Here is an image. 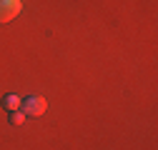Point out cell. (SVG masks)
<instances>
[{"instance_id":"obj_1","label":"cell","mask_w":158,"mask_h":150,"mask_svg":"<svg viewBox=\"0 0 158 150\" xmlns=\"http://www.w3.org/2000/svg\"><path fill=\"white\" fill-rule=\"evenodd\" d=\"M23 10V0H0V23L15 20Z\"/></svg>"},{"instance_id":"obj_2","label":"cell","mask_w":158,"mask_h":150,"mask_svg":"<svg viewBox=\"0 0 158 150\" xmlns=\"http://www.w3.org/2000/svg\"><path fill=\"white\" fill-rule=\"evenodd\" d=\"M20 108H23L25 115H43L45 108H48V103H45V98H40V95H28Z\"/></svg>"},{"instance_id":"obj_3","label":"cell","mask_w":158,"mask_h":150,"mask_svg":"<svg viewBox=\"0 0 158 150\" xmlns=\"http://www.w3.org/2000/svg\"><path fill=\"white\" fill-rule=\"evenodd\" d=\"M3 105L13 112V110H20V105H23V98L20 95H15V93H8V95L3 98Z\"/></svg>"},{"instance_id":"obj_4","label":"cell","mask_w":158,"mask_h":150,"mask_svg":"<svg viewBox=\"0 0 158 150\" xmlns=\"http://www.w3.org/2000/svg\"><path fill=\"white\" fill-rule=\"evenodd\" d=\"M25 118H28V115H25L23 110H13V112H10V123H13V125H23Z\"/></svg>"}]
</instances>
